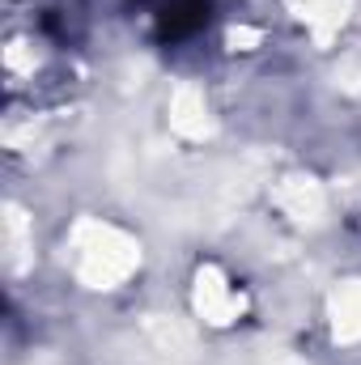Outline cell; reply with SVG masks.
Segmentation results:
<instances>
[{"label": "cell", "instance_id": "4", "mask_svg": "<svg viewBox=\"0 0 361 365\" xmlns=\"http://www.w3.org/2000/svg\"><path fill=\"white\" fill-rule=\"evenodd\" d=\"M200 115H204L200 93L195 90H179L175 93V128H179V132H187V136H204L208 119H200Z\"/></svg>", "mask_w": 361, "mask_h": 365}, {"label": "cell", "instance_id": "2", "mask_svg": "<svg viewBox=\"0 0 361 365\" xmlns=\"http://www.w3.org/2000/svg\"><path fill=\"white\" fill-rule=\"evenodd\" d=\"M280 204H285L289 217L306 221V217H315V212L323 208V195H319V187H315L310 179H289L285 187H280Z\"/></svg>", "mask_w": 361, "mask_h": 365}, {"label": "cell", "instance_id": "3", "mask_svg": "<svg viewBox=\"0 0 361 365\" xmlns=\"http://www.w3.org/2000/svg\"><path fill=\"white\" fill-rule=\"evenodd\" d=\"M234 293H225V284L217 280V276H200V314L204 319H213V323H225L230 314H234Z\"/></svg>", "mask_w": 361, "mask_h": 365}, {"label": "cell", "instance_id": "5", "mask_svg": "<svg viewBox=\"0 0 361 365\" xmlns=\"http://www.w3.org/2000/svg\"><path fill=\"white\" fill-rule=\"evenodd\" d=\"M336 336H345V340L361 336V284L349 289L345 297H336Z\"/></svg>", "mask_w": 361, "mask_h": 365}, {"label": "cell", "instance_id": "1", "mask_svg": "<svg viewBox=\"0 0 361 365\" xmlns=\"http://www.w3.org/2000/svg\"><path fill=\"white\" fill-rule=\"evenodd\" d=\"M73 247H77V276L90 280L93 289H111L115 280H123L136 268V247L119 230H111V225L86 221L77 230Z\"/></svg>", "mask_w": 361, "mask_h": 365}]
</instances>
